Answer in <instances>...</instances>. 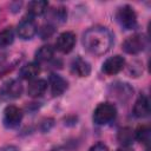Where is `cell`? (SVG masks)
Segmentation results:
<instances>
[{"instance_id": "cell-9", "label": "cell", "mask_w": 151, "mask_h": 151, "mask_svg": "<svg viewBox=\"0 0 151 151\" xmlns=\"http://www.w3.org/2000/svg\"><path fill=\"white\" fill-rule=\"evenodd\" d=\"M76 45V35L72 32H63L55 42L57 50L63 53H70Z\"/></svg>"}, {"instance_id": "cell-18", "label": "cell", "mask_w": 151, "mask_h": 151, "mask_svg": "<svg viewBox=\"0 0 151 151\" xmlns=\"http://www.w3.org/2000/svg\"><path fill=\"white\" fill-rule=\"evenodd\" d=\"M54 55V50L50 45L41 46L37 52H35V63H46L50 61Z\"/></svg>"}, {"instance_id": "cell-16", "label": "cell", "mask_w": 151, "mask_h": 151, "mask_svg": "<svg viewBox=\"0 0 151 151\" xmlns=\"http://www.w3.org/2000/svg\"><path fill=\"white\" fill-rule=\"evenodd\" d=\"M112 90H113V96L120 100H127L131 94L133 93V90L129 86V84H114L112 86Z\"/></svg>"}, {"instance_id": "cell-17", "label": "cell", "mask_w": 151, "mask_h": 151, "mask_svg": "<svg viewBox=\"0 0 151 151\" xmlns=\"http://www.w3.org/2000/svg\"><path fill=\"white\" fill-rule=\"evenodd\" d=\"M117 139L118 142L123 145V146H130L133 140H134V131L130 127H123L118 131L117 134Z\"/></svg>"}, {"instance_id": "cell-24", "label": "cell", "mask_w": 151, "mask_h": 151, "mask_svg": "<svg viewBox=\"0 0 151 151\" xmlns=\"http://www.w3.org/2000/svg\"><path fill=\"white\" fill-rule=\"evenodd\" d=\"M0 151H19V149L14 145H6V146L0 147Z\"/></svg>"}, {"instance_id": "cell-14", "label": "cell", "mask_w": 151, "mask_h": 151, "mask_svg": "<svg viewBox=\"0 0 151 151\" xmlns=\"http://www.w3.org/2000/svg\"><path fill=\"white\" fill-rule=\"evenodd\" d=\"M40 72V66L38 63H28L26 65H24L21 68H20V77L22 79H26V80H33Z\"/></svg>"}, {"instance_id": "cell-23", "label": "cell", "mask_w": 151, "mask_h": 151, "mask_svg": "<svg viewBox=\"0 0 151 151\" xmlns=\"http://www.w3.org/2000/svg\"><path fill=\"white\" fill-rule=\"evenodd\" d=\"M88 151H109V147L104 143L99 142V143H96L94 145H92Z\"/></svg>"}, {"instance_id": "cell-8", "label": "cell", "mask_w": 151, "mask_h": 151, "mask_svg": "<svg viewBox=\"0 0 151 151\" xmlns=\"http://www.w3.org/2000/svg\"><path fill=\"white\" fill-rule=\"evenodd\" d=\"M37 31H38V28H37L35 22L32 19H27V18L22 19L19 22L18 28H17V32H18L19 38H21L24 40L32 39L35 35Z\"/></svg>"}, {"instance_id": "cell-19", "label": "cell", "mask_w": 151, "mask_h": 151, "mask_svg": "<svg viewBox=\"0 0 151 151\" xmlns=\"http://www.w3.org/2000/svg\"><path fill=\"white\" fill-rule=\"evenodd\" d=\"M150 137H151V131L147 125H142L134 131V139L139 140L140 143L147 144L150 142Z\"/></svg>"}, {"instance_id": "cell-6", "label": "cell", "mask_w": 151, "mask_h": 151, "mask_svg": "<svg viewBox=\"0 0 151 151\" xmlns=\"http://www.w3.org/2000/svg\"><path fill=\"white\" fill-rule=\"evenodd\" d=\"M22 119V112L15 105H8L4 111V125L8 129L17 127Z\"/></svg>"}, {"instance_id": "cell-2", "label": "cell", "mask_w": 151, "mask_h": 151, "mask_svg": "<svg viewBox=\"0 0 151 151\" xmlns=\"http://www.w3.org/2000/svg\"><path fill=\"white\" fill-rule=\"evenodd\" d=\"M116 116H117V109L113 104L100 103L93 112V120L98 125H106L112 120H114Z\"/></svg>"}, {"instance_id": "cell-5", "label": "cell", "mask_w": 151, "mask_h": 151, "mask_svg": "<svg viewBox=\"0 0 151 151\" xmlns=\"http://www.w3.org/2000/svg\"><path fill=\"white\" fill-rule=\"evenodd\" d=\"M146 46V39L143 34H133L125 39L123 42V50L129 54H138Z\"/></svg>"}, {"instance_id": "cell-13", "label": "cell", "mask_w": 151, "mask_h": 151, "mask_svg": "<svg viewBox=\"0 0 151 151\" xmlns=\"http://www.w3.org/2000/svg\"><path fill=\"white\" fill-rule=\"evenodd\" d=\"M46 90H47V83H46V80H44V79H33L28 84L27 93H28L29 97L38 98V97H41L45 93Z\"/></svg>"}, {"instance_id": "cell-3", "label": "cell", "mask_w": 151, "mask_h": 151, "mask_svg": "<svg viewBox=\"0 0 151 151\" xmlns=\"http://www.w3.org/2000/svg\"><path fill=\"white\" fill-rule=\"evenodd\" d=\"M117 20L119 25L125 29H133L137 26V14L134 9L129 5H125L118 9Z\"/></svg>"}, {"instance_id": "cell-15", "label": "cell", "mask_w": 151, "mask_h": 151, "mask_svg": "<svg viewBox=\"0 0 151 151\" xmlns=\"http://www.w3.org/2000/svg\"><path fill=\"white\" fill-rule=\"evenodd\" d=\"M48 4L47 1L44 0H35V1H31L27 6V12L31 17H40L46 11H47Z\"/></svg>"}, {"instance_id": "cell-12", "label": "cell", "mask_w": 151, "mask_h": 151, "mask_svg": "<svg viewBox=\"0 0 151 151\" xmlns=\"http://www.w3.org/2000/svg\"><path fill=\"white\" fill-rule=\"evenodd\" d=\"M150 113V103L146 96L142 94L138 97V99L134 103L133 106V114L137 118H145Z\"/></svg>"}, {"instance_id": "cell-7", "label": "cell", "mask_w": 151, "mask_h": 151, "mask_svg": "<svg viewBox=\"0 0 151 151\" xmlns=\"http://www.w3.org/2000/svg\"><path fill=\"white\" fill-rule=\"evenodd\" d=\"M125 66V59L122 55H113L107 58L104 64H103V71L104 73L109 74V76H113L117 74L118 72H120Z\"/></svg>"}, {"instance_id": "cell-4", "label": "cell", "mask_w": 151, "mask_h": 151, "mask_svg": "<svg viewBox=\"0 0 151 151\" xmlns=\"http://www.w3.org/2000/svg\"><path fill=\"white\" fill-rule=\"evenodd\" d=\"M21 93H22V85L17 79L8 80L0 87V98L2 100L17 99L21 96Z\"/></svg>"}, {"instance_id": "cell-10", "label": "cell", "mask_w": 151, "mask_h": 151, "mask_svg": "<svg viewBox=\"0 0 151 151\" xmlns=\"http://www.w3.org/2000/svg\"><path fill=\"white\" fill-rule=\"evenodd\" d=\"M48 83H50V87H51V92L53 96L58 97V96H61L66 90H67V81L59 74H55V73H52L50 76V79H48Z\"/></svg>"}, {"instance_id": "cell-21", "label": "cell", "mask_w": 151, "mask_h": 151, "mask_svg": "<svg viewBox=\"0 0 151 151\" xmlns=\"http://www.w3.org/2000/svg\"><path fill=\"white\" fill-rule=\"evenodd\" d=\"M51 17L52 19H54L57 22H64L66 20V17H67V12L64 7H58L52 11L51 13Z\"/></svg>"}, {"instance_id": "cell-1", "label": "cell", "mask_w": 151, "mask_h": 151, "mask_svg": "<svg viewBox=\"0 0 151 151\" xmlns=\"http://www.w3.org/2000/svg\"><path fill=\"white\" fill-rule=\"evenodd\" d=\"M113 44L111 32L105 27L88 28L83 37V45L85 50L93 55H103L110 51Z\"/></svg>"}, {"instance_id": "cell-20", "label": "cell", "mask_w": 151, "mask_h": 151, "mask_svg": "<svg viewBox=\"0 0 151 151\" xmlns=\"http://www.w3.org/2000/svg\"><path fill=\"white\" fill-rule=\"evenodd\" d=\"M14 40V33L12 28H5L0 32V48L9 46Z\"/></svg>"}, {"instance_id": "cell-25", "label": "cell", "mask_w": 151, "mask_h": 151, "mask_svg": "<svg viewBox=\"0 0 151 151\" xmlns=\"http://www.w3.org/2000/svg\"><path fill=\"white\" fill-rule=\"evenodd\" d=\"M117 151H133V150H131V149H129V147H123V149H119V150H117Z\"/></svg>"}, {"instance_id": "cell-11", "label": "cell", "mask_w": 151, "mask_h": 151, "mask_svg": "<svg viewBox=\"0 0 151 151\" xmlns=\"http://www.w3.org/2000/svg\"><path fill=\"white\" fill-rule=\"evenodd\" d=\"M72 72L76 73L78 77H87L91 73V65L87 60L83 59L81 57H77L72 60L71 64Z\"/></svg>"}, {"instance_id": "cell-22", "label": "cell", "mask_w": 151, "mask_h": 151, "mask_svg": "<svg viewBox=\"0 0 151 151\" xmlns=\"http://www.w3.org/2000/svg\"><path fill=\"white\" fill-rule=\"evenodd\" d=\"M53 32H54V29H53V27L51 25H45V26H42L40 28L39 34H40L41 39H48L53 34Z\"/></svg>"}]
</instances>
